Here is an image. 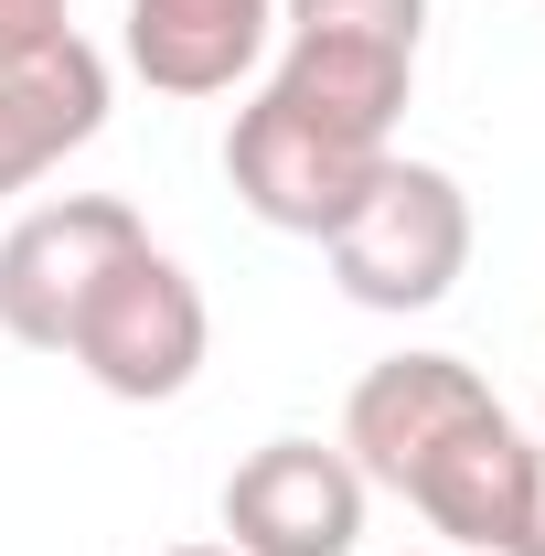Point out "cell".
Listing matches in <instances>:
<instances>
[{"label": "cell", "mask_w": 545, "mask_h": 556, "mask_svg": "<svg viewBox=\"0 0 545 556\" xmlns=\"http://www.w3.org/2000/svg\"><path fill=\"white\" fill-rule=\"evenodd\" d=\"M503 407L492 386H481L460 353H385V364H364V386L342 396V460L364 471V482L407 492L460 428Z\"/></svg>", "instance_id": "5b68a950"}, {"label": "cell", "mask_w": 545, "mask_h": 556, "mask_svg": "<svg viewBox=\"0 0 545 556\" xmlns=\"http://www.w3.org/2000/svg\"><path fill=\"white\" fill-rule=\"evenodd\" d=\"M278 33V0H129V65L161 97H225L257 75Z\"/></svg>", "instance_id": "ba28073f"}, {"label": "cell", "mask_w": 545, "mask_h": 556, "mask_svg": "<svg viewBox=\"0 0 545 556\" xmlns=\"http://www.w3.org/2000/svg\"><path fill=\"white\" fill-rule=\"evenodd\" d=\"M107 129V54L86 33L0 54V193H33L65 150Z\"/></svg>", "instance_id": "52a82bcc"}, {"label": "cell", "mask_w": 545, "mask_h": 556, "mask_svg": "<svg viewBox=\"0 0 545 556\" xmlns=\"http://www.w3.org/2000/svg\"><path fill=\"white\" fill-rule=\"evenodd\" d=\"M172 556H236V546H172Z\"/></svg>", "instance_id": "7c38bea8"}, {"label": "cell", "mask_w": 545, "mask_h": 556, "mask_svg": "<svg viewBox=\"0 0 545 556\" xmlns=\"http://www.w3.org/2000/svg\"><path fill=\"white\" fill-rule=\"evenodd\" d=\"M54 33H75L65 0H0V54H22V43H54Z\"/></svg>", "instance_id": "30bf717a"}, {"label": "cell", "mask_w": 545, "mask_h": 556, "mask_svg": "<svg viewBox=\"0 0 545 556\" xmlns=\"http://www.w3.org/2000/svg\"><path fill=\"white\" fill-rule=\"evenodd\" d=\"M278 33H353V43H428V0H278Z\"/></svg>", "instance_id": "9c48e42d"}, {"label": "cell", "mask_w": 545, "mask_h": 556, "mask_svg": "<svg viewBox=\"0 0 545 556\" xmlns=\"http://www.w3.org/2000/svg\"><path fill=\"white\" fill-rule=\"evenodd\" d=\"M321 247L353 311H439L471 268V193L439 161H385Z\"/></svg>", "instance_id": "6da1fadb"}, {"label": "cell", "mask_w": 545, "mask_h": 556, "mask_svg": "<svg viewBox=\"0 0 545 556\" xmlns=\"http://www.w3.org/2000/svg\"><path fill=\"white\" fill-rule=\"evenodd\" d=\"M150 247V225H139L118 193H54V204H33L11 236H0V332L33 353H65L75 311L97 300V278L139 257Z\"/></svg>", "instance_id": "277c9868"}, {"label": "cell", "mask_w": 545, "mask_h": 556, "mask_svg": "<svg viewBox=\"0 0 545 556\" xmlns=\"http://www.w3.org/2000/svg\"><path fill=\"white\" fill-rule=\"evenodd\" d=\"M204 289H193V268L182 257H161V247H139V257H118V268L97 278V300L75 311L65 353L97 375V396H118V407H172L193 375H204Z\"/></svg>", "instance_id": "3957f363"}, {"label": "cell", "mask_w": 545, "mask_h": 556, "mask_svg": "<svg viewBox=\"0 0 545 556\" xmlns=\"http://www.w3.org/2000/svg\"><path fill=\"white\" fill-rule=\"evenodd\" d=\"M364 471L321 439H268L225 471V546L236 556H353L364 546Z\"/></svg>", "instance_id": "8992f818"}, {"label": "cell", "mask_w": 545, "mask_h": 556, "mask_svg": "<svg viewBox=\"0 0 545 556\" xmlns=\"http://www.w3.org/2000/svg\"><path fill=\"white\" fill-rule=\"evenodd\" d=\"M503 556H545V439H535V471H524V514H514V546Z\"/></svg>", "instance_id": "8fae6325"}, {"label": "cell", "mask_w": 545, "mask_h": 556, "mask_svg": "<svg viewBox=\"0 0 545 556\" xmlns=\"http://www.w3.org/2000/svg\"><path fill=\"white\" fill-rule=\"evenodd\" d=\"M385 161H396V139H364L321 108H300V97H278V86H257L225 129V182L278 236H332Z\"/></svg>", "instance_id": "7a4b0ae2"}]
</instances>
